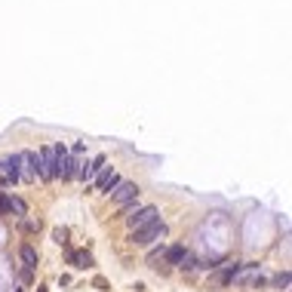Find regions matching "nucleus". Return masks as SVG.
I'll use <instances>...</instances> for the list:
<instances>
[{
    "mask_svg": "<svg viewBox=\"0 0 292 292\" xmlns=\"http://www.w3.org/2000/svg\"><path fill=\"white\" fill-rule=\"evenodd\" d=\"M105 169V157L99 154V157H92L89 163H80V173H77V179H83V182H92L95 176H99Z\"/></svg>",
    "mask_w": 292,
    "mask_h": 292,
    "instance_id": "nucleus-5",
    "label": "nucleus"
},
{
    "mask_svg": "<svg viewBox=\"0 0 292 292\" xmlns=\"http://www.w3.org/2000/svg\"><path fill=\"white\" fill-rule=\"evenodd\" d=\"M19 157H22V169H19V179H34V176H37V173H34V154H25V151H22Z\"/></svg>",
    "mask_w": 292,
    "mask_h": 292,
    "instance_id": "nucleus-8",
    "label": "nucleus"
},
{
    "mask_svg": "<svg viewBox=\"0 0 292 292\" xmlns=\"http://www.w3.org/2000/svg\"><path fill=\"white\" fill-rule=\"evenodd\" d=\"M10 215H16V218H25V215H28V206H25V200H19V197H10Z\"/></svg>",
    "mask_w": 292,
    "mask_h": 292,
    "instance_id": "nucleus-12",
    "label": "nucleus"
},
{
    "mask_svg": "<svg viewBox=\"0 0 292 292\" xmlns=\"http://www.w3.org/2000/svg\"><path fill=\"white\" fill-rule=\"evenodd\" d=\"M185 252H188L185 246H169V249H163V258H166V264H176L179 267L182 258H185Z\"/></svg>",
    "mask_w": 292,
    "mask_h": 292,
    "instance_id": "nucleus-11",
    "label": "nucleus"
},
{
    "mask_svg": "<svg viewBox=\"0 0 292 292\" xmlns=\"http://www.w3.org/2000/svg\"><path fill=\"white\" fill-rule=\"evenodd\" d=\"M0 212L10 215V197H7V194H0Z\"/></svg>",
    "mask_w": 292,
    "mask_h": 292,
    "instance_id": "nucleus-15",
    "label": "nucleus"
},
{
    "mask_svg": "<svg viewBox=\"0 0 292 292\" xmlns=\"http://www.w3.org/2000/svg\"><path fill=\"white\" fill-rule=\"evenodd\" d=\"M117 185H120V176H117V173H111V169H102V173L95 176V191H105V194H111Z\"/></svg>",
    "mask_w": 292,
    "mask_h": 292,
    "instance_id": "nucleus-6",
    "label": "nucleus"
},
{
    "mask_svg": "<svg viewBox=\"0 0 292 292\" xmlns=\"http://www.w3.org/2000/svg\"><path fill=\"white\" fill-rule=\"evenodd\" d=\"M234 283H237V286H249V289H255V286L264 283V277H261V271H258V264H246V267H237Z\"/></svg>",
    "mask_w": 292,
    "mask_h": 292,
    "instance_id": "nucleus-3",
    "label": "nucleus"
},
{
    "mask_svg": "<svg viewBox=\"0 0 292 292\" xmlns=\"http://www.w3.org/2000/svg\"><path fill=\"white\" fill-rule=\"evenodd\" d=\"M166 234V225L160 222V218H157V222H151V225H144V228H138V231H132V243H135V246H148V243L151 240H160Z\"/></svg>",
    "mask_w": 292,
    "mask_h": 292,
    "instance_id": "nucleus-1",
    "label": "nucleus"
},
{
    "mask_svg": "<svg viewBox=\"0 0 292 292\" xmlns=\"http://www.w3.org/2000/svg\"><path fill=\"white\" fill-rule=\"evenodd\" d=\"M111 194H114V203H117V206H129V203L138 197V185H132V182H120Z\"/></svg>",
    "mask_w": 292,
    "mask_h": 292,
    "instance_id": "nucleus-4",
    "label": "nucleus"
},
{
    "mask_svg": "<svg viewBox=\"0 0 292 292\" xmlns=\"http://www.w3.org/2000/svg\"><path fill=\"white\" fill-rule=\"evenodd\" d=\"M37 292H43V289H37Z\"/></svg>",
    "mask_w": 292,
    "mask_h": 292,
    "instance_id": "nucleus-18",
    "label": "nucleus"
},
{
    "mask_svg": "<svg viewBox=\"0 0 292 292\" xmlns=\"http://www.w3.org/2000/svg\"><path fill=\"white\" fill-rule=\"evenodd\" d=\"M274 286H277V289H289V271H280V274L274 277Z\"/></svg>",
    "mask_w": 292,
    "mask_h": 292,
    "instance_id": "nucleus-13",
    "label": "nucleus"
},
{
    "mask_svg": "<svg viewBox=\"0 0 292 292\" xmlns=\"http://www.w3.org/2000/svg\"><path fill=\"white\" fill-rule=\"evenodd\" d=\"M151 222H157V206H138V209L126 212V225H129L132 231L151 225Z\"/></svg>",
    "mask_w": 292,
    "mask_h": 292,
    "instance_id": "nucleus-2",
    "label": "nucleus"
},
{
    "mask_svg": "<svg viewBox=\"0 0 292 292\" xmlns=\"http://www.w3.org/2000/svg\"><path fill=\"white\" fill-rule=\"evenodd\" d=\"M234 274H237V264H225L222 271L215 274V286H231L234 283Z\"/></svg>",
    "mask_w": 292,
    "mask_h": 292,
    "instance_id": "nucleus-10",
    "label": "nucleus"
},
{
    "mask_svg": "<svg viewBox=\"0 0 292 292\" xmlns=\"http://www.w3.org/2000/svg\"><path fill=\"white\" fill-rule=\"evenodd\" d=\"M0 179H4V160H0Z\"/></svg>",
    "mask_w": 292,
    "mask_h": 292,
    "instance_id": "nucleus-17",
    "label": "nucleus"
},
{
    "mask_svg": "<svg viewBox=\"0 0 292 292\" xmlns=\"http://www.w3.org/2000/svg\"><path fill=\"white\" fill-rule=\"evenodd\" d=\"M65 237H68V228H56V243H65Z\"/></svg>",
    "mask_w": 292,
    "mask_h": 292,
    "instance_id": "nucleus-16",
    "label": "nucleus"
},
{
    "mask_svg": "<svg viewBox=\"0 0 292 292\" xmlns=\"http://www.w3.org/2000/svg\"><path fill=\"white\" fill-rule=\"evenodd\" d=\"M71 264L80 267V271H86V267H92V255L86 249H74V252H71Z\"/></svg>",
    "mask_w": 292,
    "mask_h": 292,
    "instance_id": "nucleus-9",
    "label": "nucleus"
},
{
    "mask_svg": "<svg viewBox=\"0 0 292 292\" xmlns=\"http://www.w3.org/2000/svg\"><path fill=\"white\" fill-rule=\"evenodd\" d=\"M19 255H22V264H25V271H34L37 261H40V255H37V249L31 246V243H25V246L19 249Z\"/></svg>",
    "mask_w": 292,
    "mask_h": 292,
    "instance_id": "nucleus-7",
    "label": "nucleus"
},
{
    "mask_svg": "<svg viewBox=\"0 0 292 292\" xmlns=\"http://www.w3.org/2000/svg\"><path fill=\"white\" fill-rule=\"evenodd\" d=\"M179 267H185V271H194V267H197V258H194L191 252H185V258H182V264Z\"/></svg>",
    "mask_w": 292,
    "mask_h": 292,
    "instance_id": "nucleus-14",
    "label": "nucleus"
}]
</instances>
